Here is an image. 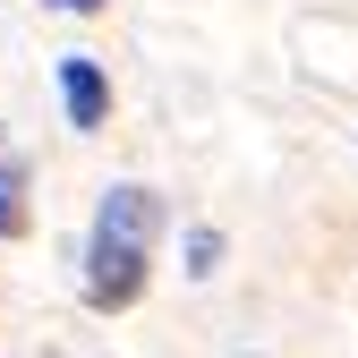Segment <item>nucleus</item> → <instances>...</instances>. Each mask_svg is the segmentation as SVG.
<instances>
[{
    "mask_svg": "<svg viewBox=\"0 0 358 358\" xmlns=\"http://www.w3.org/2000/svg\"><path fill=\"white\" fill-rule=\"evenodd\" d=\"M162 231V205L154 188H103V213H94V239H85V307H128L145 290V248Z\"/></svg>",
    "mask_w": 358,
    "mask_h": 358,
    "instance_id": "f257e3e1",
    "label": "nucleus"
},
{
    "mask_svg": "<svg viewBox=\"0 0 358 358\" xmlns=\"http://www.w3.org/2000/svg\"><path fill=\"white\" fill-rule=\"evenodd\" d=\"M60 103H69V128H103V111H111L103 69L94 60H60Z\"/></svg>",
    "mask_w": 358,
    "mask_h": 358,
    "instance_id": "f03ea898",
    "label": "nucleus"
},
{
    "mask_svg": "<svg viewBox=\"0 0 358 358\" xmlns=\"http://www.w3.org/2000/svg\"><path fill=\"white\" fill-rule=\"evenodd\" d=\"M26 231V171L0 154V239H17Z\"/></svg>",
    "mask_w": 358,
    "mask_h": 358,
    "instance_id": "7ed1b4c3",
    "label": "nucleus"
},
{
    "mask_svg": "<svg viewBox=\"0 0 358 358\" xmlns=\"http://www.w3.org/2000/svg\"><path fill=\"white\" fill-rule=\"evenodd\" d=\"M213 264H222V231H188V273L205 282V273H213Z\"/></svg>",
    "mask_w": 358,
    "mask_h": 358,
    "instance_id": "20e7f679",
    "label": "nucleus"
},
{
    "mask_svg": "<svg viewBox=\"0 0 358 358\" xmlns=\"http://www.w3.org/2000/svg\"><path fill=\"white\" fill-rule=\"evenodd\" d=\"M60 9H77V17H94V9H103V0H60Z\"/></svg>",
    "mask_w": 358,
    "mask_h": 358,
    "instance_id": "39448f33",
    "label": "nucleus"
}]
</instances>
